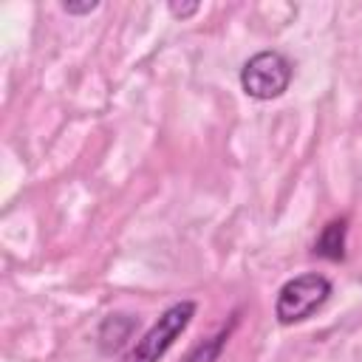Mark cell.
<instances>
[{
    "label": "cell",
    "instance_id": "cell-8",
    "mask_svg": "<svg viewBox=\"0 0 362 362\" xmlns=\"http://www.w3.org/2000/svg\"><path fill=\"white\" fill-rule=\"evenodd\" d=\"M96 8H99V0H82V3L65 0V3H62V11H68V14H90V11H96Z\"/></svg>",
    "mask_w": 362,
    "mask_h": 362
},
{
    "label": "cell",
    "instance_id": "cell-7",
    "mask_svg": "<svg viewBox=\"0 0 362 362\" xmlns=\"http://www.w3.org/2000/svg\"><path fill=\"white\" fill-rule=\"evenodd\" d=\"M198 8H201L198 0H192V3H167V11H170L175 20H189L192 14H198Z\"/></svg>",
    "mask_w": 362,
    "mask_h": 362
},
{
    "label": "cell",
    "instance_id": "cell-3",
    "mask_svg": "<svg viewBox=\"0 0 362 362\" xmlns=\"http://www.w3.org/2000/svg\"><path fill=\"white\" fill-rule=\"evenodd\" d=\"M192 317H195V303H192V300L173 303V305L144 331V337L124 354L122 362H158V359L173 348V342L187 331V325L192 322Z\"/></svg>",
    "mask_w": 362,
    "mask_h": 362
},
{
    "label": "cell",
    "instance_id": "cell-6",
    "mask_svg": "<svg viewBox=\"0 0 362 362\" xmlns=\"http://www.w3.org/2000/svg\"><path fill=\"white\" fill-rule=\"evenodd\" d=\"M232 325H235V322H232ZM232 325H229V328H221L215 337L198 342L181 362H218V356H221V351H223V345H226V339H229V334H232Z\"/></svg>",
    "mask_w": 362,
    "mask_h": 362
},
{
    "label": "cell",
    "instance_id": "cell-5",
    "mask_svg": "<svg viewBox=\"0 0 362 362\" xmlns=\"http://www.w3.org/2000/svg\"><path fill=\"white\" fill-rule=\"evenodd\" d=\"M345 232H348V221L337 218L328 221L322 226V232L314 240V255L325 257V260H342L345 257Z\"/></svg>",
    "mask_w": 362,
    "mask_h": 362
},
{
    "label": "cell",
    "instance_id": "cell-4",
    "mask_svg": "<svg viewBox=\"0 0 362 362\" xmlns=\"http://www.w3.org/2000/svg\"><path fill=\"white\" fill-rule=\"evenodd\" d=\"M136 328H139V317H133V314H107V317L102 320L99 331H96L99 351H102L105 356L119 354V351L130 342V337L136 334Z\"/></svg>",
    "mask_w": 362,
    "mask_h": 362
},
{
    "label": "cell",
    "instance_id": "cell-2",
    "mask_svg": "<svg viewBox=\"0 0 362 362\" xmlns=\"http://www.w3.org/2000/svg\"><path fill=\"white\" fill-rule=\"evenodd\" d=\"M291 76H294V68H291L288 57L269 48V51L252 54L243 62V68H240V88H243L246 96L269 102V99H277V96H283L288 90Z\"/></svg>",
    "mask_w": 362,
    "mask_h": 362
},
{
    "label": "cell",
    "instance_id": "cell-1",
    "mask_svg": "<svg viewBox=\"0 0 362 362\" xmlns=\"http://www.w3.org/2000/svg\"><path fill=\"white\" fill-rule=\"evenodd\" d=\"M334 286L325 274H317V272H305V274H297L291 280H286L277 291V300H274V317L280 325H294V322H303L308 320L317 308H322L331 297Z\"/></svg>",
    "mask_w": 362,
    "mask_h": 362
}]
</instances>
